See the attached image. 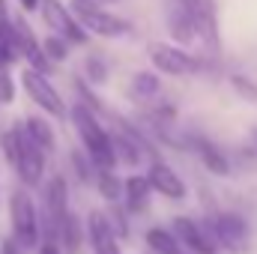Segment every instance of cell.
Returning <instances> with one entry per match:
<instances>
[{
	"mask_svg": "<svg viewBox=\"0 0 257 254\" xmlns=\"http://www.w3.org/2000/svg\"><path fill=\"white\" fill-rule=\"evenodd\" d=\"M230 84H233V90H236L239 96H245V99L257 102V87H254V81H248L245 75H230Z\"/></svg>",
	"mask_w": 257,
	"mask_h": 254,
	"instance_id": "24",
	"label": "cell"
},
{
	"mask_svg": "<svg viewBox=\"0 0 257 254\" xmlns=\"http://www.w3.org/2000/svg\"><path fill=\"white\" fill-rule=\"evenodd\" d=\"M57 239H63L69 254H78V248H81V218L75 212H66V218L57 227Z\"/></svg>",
	"mask_w": 257,
	"mask_h": 254,
	"instance_id": "18",
	"label": "cell"
},
{
	"mask_svg": "<svg viewBox=\"0 0 257 254\" xmlns=\"http://www.w3.org/2000/svg\"><path fill=\"white\" fill-rule=\"evenodd\" d=\"M18 3H21V6H24V9H27V12H33V9H36V6H39V0H18Z\"/></svg>",
	"mask_w": 257,
	"mask_h": 254,
	"instance_id": "30",
	"label": "cell"
},
{
	"mask_svg": "<svg viewBox=\"0 0 257 254\" xmlns=\"http://www.w3.org/2000/svg\"><path fill=\"white\" fill-rule=\"evenodd\" d=\"M197 153H200V159H203V165L212 171V174H218V177H224V174H230V165H227V159H224V153L215 147V144H209V141H197Z\"/></svg>",
	"mask_w": 257,
	"mask_h": 254,
	"instance_id": "17",
	"label": "cell"
},
{
	"mask_svg": "<svg viewBox=\"0 0 257 254\" xmlns=\"http://www.w3.org/2000/svg\"><path fill=\"white\" fill-rule=\"evenodd\" d=\"M45 209H48V224H51V239L48 242H57V227L69 212V186H66L63 177H51L48 180V189H45Z\"/></svg>",
	"mask_w": 257,
	"mask_h": 254,
	"instance_id": "9",
	"label": "cell"
},
{
	"mask_svg": "<svg viewBox=\"0 0 257 254\" xmlns=\"http://www.w3.org/2000/svg\"><path fill=\"white\" fill-rule=\"evenodd\" d=\"M147 183L150 189H156L165 197H174V200H183L186 197V183L177 177L174 168H168L165 162H153L150 165V174H147Z\"/></svg>",
	"mask_w": 257,
	"mask_h": 254,
	"instance_id": "12",
	"label": "cell"
},
{
	"mask_svg": "<svg viewBox=\"0 0 257 254\" xmlns=\"http://www.w3.org/2000/svg\"><path fill=\"white\" fill-rule=\"evenodd\" d=\"M174 239L177 242H183L189 251L194 254H215V245L203 236V230H200V224H194L192 218H186V215H177L174 218Z\"/></svg>",
	"mask_w": 257,
	"mask_h": 254,
	"instance_id": "13",
	"label": "cell"
},
{
	"mask_svg": "<svg viewBox=\"0 0 257 254\" xmlns=\"http://www.w3.org/2000/svg\"><path fill=\"white\" fill-rule=\"evenodd\" d=\"M15 99V87H12V78L6 75V69H0V105L12 102Z\"/></svg>",
	"mask_w": 257,
	"mask_h": 254,
	"instance_id": "26",
	"label": "cell"
},
{
	"mask_svg": "<svg viewBox=\"0 0 257 254\" xmlns=\"http://www.w3.org/2000/svg\"><path fill=\"white\" fill-rule=\"evenodd\" d=\"M150 60L156 63V69H162L168 75H194V72L203 69L197 57L186 54L177 45H165V42H153L150 45Z\"/></svg>",
	"mask_w": 257,
	"mask_h": 254,
	"instance_id": "4",
	"label": "cell"
},
{
	"mask_svg": "<svg viewBox=\"0 0 257 254\" xmlns=\"http://www.w3.org/2000/svg\"><path fill=\"white\" fill-rule=\"evenodd\" d=\"M147 245L156 254H180V242L174 239V233H168V230H162V227H153V230L147 233Z\"/></svg>",
	"mask_w": 257,
	"mask_h": 254,
	"instance_id": "20",
	"label": "cell"
},
{
	"mask_svg": "<svg viewBox=\"0 0 257 254\" xmlns=\"http://www.w3.org/2000/svg\"><path fill=\"white\" fill-rule=\"evenodd\" d=\"M87 72H90L96 81H102V78H105V69L99 66V60H87Z\"/></svg>",
	"mask_w": 257,
	"mask_h": 254,
	"instance_id": "27",
	"label": "cell"
},
{
	"mask_svg": "<svg viewBox=\"0 0 257 254\" xmlns=\"http://www.w3.org/2000/svg\"><path fill=\"white\" fill-rule=\"evenodd\" d=\"M99 191H102L108 200H117V197L123 194V183H120L111 171H102V174H99Z\"/></svg>",
	"mask_w": 257,
	"mask_h": 254,
	"instance_id": "23",
	"label": "cell"
},
{
	"mask_svg": "<svg viewBox=\"0 0 257 254\" xmlns=\"http://www.w3.org/2000/svg\"><path fill=\"white\" fill-rule=\"evenodd\" d=\"M87 227H90V242H93L96 254H123L120 242H117V233H114V224L105 212H90Z\"/></svg>",
	"mask_w": 257,
	"mask_h": 254,
	"instance_id": "11",
	"label": "cell"
},
{
	"mask_svg": "<svg viewBox=\"0 0 257 254\" xmlns=\"http://www.w3.org/2000/svg\"><path fill=\"white\" fill-rule=\"evenodd\" d=\"M12 230H15V242L21 248L39 245V233H42L39 230V212L24 191L12 194Z\"/></svg>",
	"mask_w": 257,
	"mask_h": 254,
	"instance_id": "3",
	"label": "cell"
},
{
	"mask_svg": "<svg viewBox=\"0 0 257 254\" xmlns=\"http://www.w3.org/2000/svg\"><path fill=\"white\" fill-rule=\"evenodd\" d=\"M21 84H24V90L30 93V99H33L42 111H48V114H51V117H57V120H63V117H66L63 99L57 96V90L48 84V78H45V75H39V72L27 69V72L21 75Z\"/></svg>",
	"mask_w": 257,
	"mask_h": 254,
	"instance_id": "6",
	"label": "cell"
},
{
	"mask_svg": "<svg viewBox=\"0 0 257 254\" xmlns=\"http://www.w3.org/2000/svg\"><path fill=\"white\" fill-rule=\"evenodd\" d=\"M212 230H215V239L224 242V245H239L245 239V221L239 215H230V212H221L212 218Z\"/></svg>",
	"mask_w": 257,
	"mask_h": 254,
	"instance_id": "15",
	"label": "cell"
},
{
	"mask_svg": "<svg viewBox=\"0 0 257 254\" xmlns=\"http://www.w3.org/2000/svg\"><path fill=\"white\" fill-rule=\"evenodd\" d=\"M194 24L197 39H203L212 51L218 48V18H215V0H180Z\"/></svg>",
	"mask_w": 257,
	"mask_h": 254,
	"instance_id": "5",
	"label": "cell"
},
{
	"mask_svg": "<svg viewBox=\"0 0 257 254\" xmlns=\"http://www.w3.org/2000/svg\"><path fill=\"white\" fill-rule=\"evenodd\" d=\"M39 254H60V248H57V242H42Z\"/></svg>",
	"mask_w": 257,
	"mask_h": 254,
	"instance_id": "29",
	"label": "cell"
},
{
	"mask_svg": "<svg viewBox=\"0 0 257 254\" xmlns=\"http://www.w3.org/2000/svg\"><path fill=\"white\" fill-rule=\"evenodd\" d=\"M15 54H18L15 30H12V21H6V24H0V69H6V66L12 63Z\"/></svg>",
	"mask_w": 257,
	"mask_h": 254,
	"instance_id": "21",
	"label": "cell"
},
{
	"mask_svg": "<svg viewBox=\"0 0 257 254\" xmlns=\"http://www.w3.org/2000/svg\"><path fill=\"white\" fill-rule=\"evenodd\" d=\"M42 15H45L48 27L57 30L60 39L75 42V45H84V42H87V33L75 24V18L69 15V9H66L60 0H42Z\"/></svg>",
	"mask_w": 257,
	"mask_h": 254,
	"instance_id": "7",
	"label": "cell"
},
{
	"mask_svg": "<svg viewBox=\"0 0 257 254\" xmlns=\"http://www.w3.org/2000/svg\"><path fill=\"white\" fill-rule=\"evenodd\" d=\"M24 135L42 150V153H48V150H54V132H51V126L42 120V117H30L27 120V126H24Z\"/></svg>",
	"mask_w": 257,
	"mask_h": 254,
	"instance_id": "19",
	"label": "cell"
},
{
	"mask_svg": "<svg viewBox=\"0 0 257 254\" xmlns=\"http://www.w3.org/2000/svg\"><path fill=\"white\" fill-rule=\"evenodd\" d=\"M9 21V12H6V0H0V24Z\"/></svg>",
	"mask_w": 257,
	"mask_h": 254,
	"instance_id": "31",
	"label": "cell"
},
{
	"mask_svg": "<svg viewBox=\"0 0 257 254\" xmlns=\"http://www.w3.org/2000/svg\"><path fill=\"white\" fill-rule=\"evenodd\" d=\"M12 30H15V42H18V54H24L30 63H33V72L39 75H48L51 72V60L45 57L39 39L33 36V30L24 24V21H12Z\"/></svg>",
	"mask_w": 257,
	"mask_h": 254,
	"instance_id": "10",
	"label": "cell"
},
{
	"mask_svg": "<svg viewBox=\"0 0 257 254\" xmlns=\"http://www.w3.org/2000/svg\"><path fill=\"white\" fill-rule=\"evenodd\" d=\"M3 254H21V245H18L15 239H6V242H3Z\"/></svg>",
	"mask_w": 257,
	"mask_h": 254,
	"instance_id": "28",
	"label": "cell"
},
{
	"mask_svg": "<svg viewBox=\"0 0 257 254\" xmlns=\"http://www.w3.org/2000/svg\"><path fill=\"white\" fill-rule=\"evenodd\" d=\"M168 33H171V39H177V42H183V45H189L197 39V33H194V24L192 18H189V12L183 9V3L180 0H171L168 3Z\"/></svg>",
	"mask_w": 257,
	"mask_h": 254,
	"instance_id": "14",
	"label": "cell"
},
{
	"mask_svg": "<svg viewBox=\"0 0 257 254\" xmlns=\"http://www.w3.org/2000/svg\"><path fill=\"white\" fill-rule=\"evenodd\" d=\"M93 3H96V0H93ZM105 3H117V0H105Z\"/></svg>",
	"mask_w": 257,
	"mask_h": 254,
	"instance_id": "32",
	"label": "cell"
},
{
	"mask_svg": "<svg viewBox=\"0 0 257 254\" xmlns=\"http://www.w3.org/2000/svg\"><path fill=\"white\" fill-rule=\"evenodd\" d=\"M18 168V177L27 183V186H36L42 180V171H45V153L21 132V147H18V156L12 162Z\"/></svg>",
	"mask_w": 257,
	"mask_h": 254,
	"instance_id": "8",
	"label": "cell"
},
{
	"mask_svg": "<svg viewBox=\"0 0 257 254\" xmlns=\"http://www.w3.org/2000/svg\"><path fill=\"white\" fill-rule=\"evenodd\" d=\"M69 15L75 18V24L84 30H93V33H99V36H105V39H111V36H123L128 33V24L120 18V15H111V12H105L99 3H93V0H72V9H69Z\"/></svg>",
	"mask_w": 257,
	"mask_h": 254,
	"instance_id": "2",
	"label": "cell"
},
{
	"mask_svg": "<svg viewBox=\"0 0 257 254\" xmlns=\"http://www.w3.org/2000/svg\"><path fill=\"white\" fill-rule=\"evenodd\" d=\"M45 57L51 60V57H57V60H63L66 54H69V48H66V42L60 39V36H51V39H45Z\"/></svg>",
	"mask_w": 257,
	"mask_h": 254,
	"instance_id": "25",
	"label": "cell"
},
{
	"mask_svg": "<svg viewBox=\"0 0 257 254\" xmlns=\"http://www.w3.org/2000/svg\"><path fill=\"white\" fill-rule=\"evenodd\" d=\"M150 183H147V177H128L126 183H123V194H126V206L128 209H135V212H141L144 206H147V200H150Z\"/></svg>",
	"mask_w": 257,
	"mask_h": 254,
	"instance_id": "16",
	"label": "cell"
},
{
	"mask_svg": "<svg viewBox=\"0 0 257 254\" xmlns=\"http://www.w3.org/2000/svg\"><path fill=\"white\" fill-rule=\"evenodd\" d=\"M72 123H75L81 141H84V147H87L90 162H93L99 171H111V168L117 165L114 147H111V135L99 126V120L93 117V111H90L87 105H75V108H72Z\"/></svg>",
	"mask_w": 257,
	"mask_h": 254,
	"instance_id": "1",
	"label": "cell"
},
{
	"mask_svg": "<svg viewBox=\"0 0 257 254\" xmlns=\"http://www.w3.org/2000/svg\"><path fill=\"white\" fill-rule=\"evenodd\" d=\"M132 87H135V96H138V99H153L162 84H159V78H156L153 72H138L135 81H132Z\"/></svg>",
	"mask_w": 257,
	"mask_h": 254,
	"instance_id": "22",
	"label": "cell"
}]
</instances>
